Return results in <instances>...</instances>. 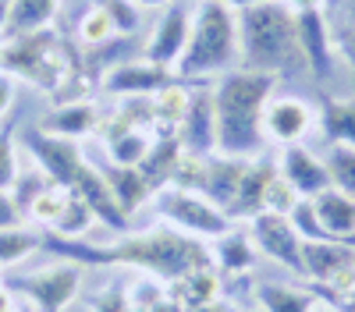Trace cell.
<instances>
[{"label":"cell","instance_id":"6da1fadb","mask_svg":"<svg viewBox=\"0 0 355 312\" xmlns=\"http://www.w3.org/2000/svg\"><path fill=\"white\" fill-rule=\"evenodd\" d=\"M277 93L274 75L234 68L214 82V113H217V153L234 160H256L266 149L263 107Z\"/></svg>","mask_w":355,"mask_h":312},{"label":"cell","instance_id":"f546056e","mask_svg":"<svg viewBox=\"0 0 355 312\" xmlns=\"http://www.w3.org/2000/svg\"><path fill=\"white\" fill-rule=\"evenodd\" d=\"M327 170H331V185L345 195L355 199V149L348 146H327Z\"/></svg>","mask_w":355,"mask_h":312},{"label":"cell","instance_id":"484cf974","mask_svg":"<svg viewBox=\"0 0 355 312\" xmlns=\"http://www.w3.org/2000/svg\"><path fill=\"white\" fill-rule=\"evenodd\" d=\"M57 4L61 0H11V21L8 33L21 36V33H36V28H46L57 15Z\"/></svg>","mask_w":355,"mask_h":312},{"label":"cell","instance_id":"4fadbf2b","mask_svg":"<svg viewBox=\"0 0 355 312\" xmlns=\"http://www.w3.org/2000/svg\"><path fill=\"white\" fill-rule=\"evenodd\" d=\"M277 170H281V178H284L295 192H299L302 199H316L320 192L331 188L327 160L316 156L313 149H306L302 142H299V146H284V149H281Z\"/></svg>","mask_w":355,"mask_h":312},{"label":"cell","instance_id":"ac0fdd59","mask_svg":"<svg viewBox=\"0 0 355 312\" xmlns=\"http://www.w3.org/2000/svg\"><path fill=\"white\" fill-rule=\"evenodd\" d=\"M96 125H100V113H96L93 103H64V107H57V110L46 113L43 125H40V131H46V135H53V138L78 142V138H85V135H93Z\"/></svg>","mask_w":355,"mask_h":312},{"label":"cell","instance_id":"f35d334b","mask_svg":"<svg viewBox=\"0 0 355 312\" xmlns=\"http://www.w3.org/2000/svg\"><path fill=\"white\" fill-rule=\"evenodd\" d=\"M284 4L299 15V11H320L323 4H327V0H284Z\"/></svg>","mask_w":355,"mask_h":312},{"label":"cell","instance_id":"f1b7e54d","mask_svg":"<svg viewBox=\"0 0 355 312\" xmlns=\"http://www.w3.org/2000/svg\"><path fill=\"white\" fill-rule=\"evenodd\" d=\"M64 203H68V188H61V185H46L36 199H33V206H28V220H36L43 231H50V227L57 223V217H61V210H64Z\"/></svg>","mask_w":355,"mask_h":312},{"label":"cell","instance_id":"603a6c76","mask_svg":"<svg viewBox=\"0 0 355 312\" xmlns=\"http://www.w3.org/2000/svg\"><path fill=\"white\" fill-rule=\"evenodd\" d=\"M171 291L178 295V302L185 305V312L202 309V305H210V302H220V270L214 263L210 266H199L189 277L178 280Z\"/></svg>","mask_w":355,"mask_h":312},{"label":"cell","instance_id":"60d3db41","mask_svg":"<svg viewBox=\"0 0 355 312\" xmlns=\"http://www.w3.org/2000/svg\"><path fill=\"white\" fill-rule=\"evenodd\" d=\"M217 4H227V8H234V11H245V8H252V4H263V0H217Z\"/></svg>","mask_w":355,"mask_h":312},{"label":"cell","instance_id":"52a82bcc","mask_svg":"<svg viewBox=\"0 0 355 312\" xmlns=\"http://www.w3.org/2000/svg\"><path fill=\"white\" fill-rule=\"evenodd\" d=\"M192 36V0H174L157 18L150 39L142 46V61H150L164 71H174Z\"/></svg>","mask_w":355,"mask_h":312},{"label":"cell","instance_id":"2e32d148","mask_svg":"<svg viewBox=\"0 0 355 312\" xmlns=\"http://www.w3.org/2000/svg\"><path fill=\"white\" fill-rule=\"evenodd\" d=\"M313 206H316V217L323 223V231H327L334 241L355 245V199L352 195H345L331 185L327 192H320L313 199Z\"/></svg>","mask_w":355,"mask_h":312},{"label":"cell","instance_id":"8d00e7d4","mask_svg":"<svg viewBox=\"0 0 355 312\" xmlns=\"http://www.w3.org/2000/svg\"><path fill=\"white\" fill-rule=\"evenodd\" d=\"M18 223H25V217H21V210L15 203V195L11 192H0V231L18 227Z\"/></svg>","mask_w":355,"mask_h":312},{"label":"cell","instance_id":"d4e9b609","mask_svg":"<svg viewBox=\"0 0 355 312\" xmlns=\"http://www.w3.org/2000/svg\"><path fill=\"white\" fill-rule=\"evenodd\" d=\"M189 110V89L185 85H164L160 93H153V121H157V135H178Z\"/></svg>","mask_w":355,"mask_h":312},{"label":"cell","instance_id":"f6af8a7d","mask_svg":"<svg viewBox=\"0 0 355 312\" xmlns=\"http://www.w3.org/2000/svg\"><path fill=\"white\" fill-rule=\"evenodd\" d=\"M249 312H259V309H249Z\"/></svg>","mask_w":355,"mask_h":312},{"label":"cell","instance_id":"5b68a950","mask_svg":"<svg viewBox=\"0 0 355 312\" xmlns=\"http://www.w3.org/2000/svg\"><path fill=\"white\" fill-rule=\"evenodd\" d=\"M82 277L85 270L78 263H68V259H53L33 273H21L11 280V291L25 295L40 312H64L78 291H82Z\"/></svg>","mask_w":355,"mask_h":312},{"label":"cell","instance_id":"ffe728a7","mask_svg":"<svg viewBox=\"0 0 355 312\" xmlns=\"http://www.w3.org/2000/svg\"><path fill=\"white\" fill-rule=\"evenodd\" d=\"M323 15H327V25H331L338 61L348 68V78L355 85V0H327Z\"/></svg>","mask_w":355,"mask_h":312},{"label":"cell","instance_id":"8fae6325","mask_svg":"<svg viewBox=\"0 0 355 312\" xmlns=\"http://www.w3.org/2000/svg\"><path fill=\"white\" fill-rule=\"evenodd\" d=\"M295 25H299V43H302V57H306V71L316 82H327L334 75L338 64V50H334V36L327 15L320 11H299L295 15Z\"/></svg>","mask_w":355,"mask_h":312},{"label":"cell","instance_id":"44dd1931","mask_svg":"<svg viewBox=\"0 0 355 312\" xmlns=\"http://www.w3.org/2000/svg\"><path fill=\"white\" fill-rule=\"evenodd\" d=\"M103 178H107V185H110V192L117 199V206L125 210L128 220L139 213L142 203H150V199H153V188H150V181L142 178L139 167H114V163H107Z\"/></svg>","mask_w":355,"mask_h":312},{"label":"cell","instance_id":"8992f818","mask_svg":"<svg viewBox=\"0 0 355 312\" xmlns=\"http://www.w3.org/2000/svg\"><path fill=\"white\" fill-rule=\"evenodd\" d=\"M302 280L309 291L355 288V245H348V241H302Z\"/></svg>","mask_w":355,"mask_h":312},{"label":"cell","instance_id":"7402d4cb","mask_svg":"<svg viewBox=\"0 0 355 312\" xmlns=\"http://www.w3.org/2000/svg\"><path fill=\"white\" fill-rule=\"evenodd\" d=\"M252 298L259 312H313L320 305V298L309 288H295V284H281V280L256 284Z\"/></svg>","mask_w":355,"mask_h":312},{"label":"cell","instance_id":"74e56055","mask_svg":"<svg viewBox=\"0 0 355 312\" xmlns=\"http://www.w3.org/2000/svg\"><path fill=\"white\" fill-rule=\"evenodd\" d=\"M11 103H15V82H11V75L0 71V118L8 113Z\"/></svg>","mask_w":355,"mask_h":312},{"label":"cell","instance_id":"7bdbcfd3","mask_svg":"<svg viewBox=\"0 0 355 312\" xmlns=\"http://www.w3.org/2000/svg\"><path fill=\"white\" fill-rule=\"evenodd\" d=\"M313 312H327V309H323V305H316V309H313Z\"/></svg>","mask_w":355,"mask_h":312},{"label":"cell","instance_id":"ab89813d","mask_svg":"<svg viewBox=\"0 0 355 312\" xmlns=\"http://www.w3.org/2000/svg\"><path fill=\"white\" fill-rule=\"evenodd\" d=\"M0 312H15V305H11V288H8V284H0Z\"/></svg>","mask_w":355,"mask_h":312},{"label":"cell","instance_id":"5bb4252c","mask_svg":"<svg viewBox=\"0 0 355 312\" xmlns=\"http://www.w3.org/2000/svg\"><path fill=\"white\" fill-rule=\"evenodd\" d=\"M171 82H178V78H174L171 71H164V68L150 64V61L117 64V68H110V71H107V78H103L107 93L125 96V100H132V96H153V93H160L164 85H171Z\"/></svg>","mask_w":355,"mask_h":312},{"label":"cell","instance_id":"d590c367","mask_svg":"<svg viewBox=\"0 0 355 312\" xmlns=\"http://www.w3.org/2000/svg\"><path fill=\"white\" fill-rule=\"evenodd\" d=\"M327 312H355V288L345 291H313Z\"/></svg>","mask_w":355,"mask_h":312},{"label":"cell","instance_id":"30bf717a","mask_svg":"<svg viewBox=\"0 0 355 312\" xmlns=\"http://www.w3.org/2000/svg\"><path fill=\"white\" fill-rule=\"evenodd\" d=\"M185 153L196 156H214L217 153V113H214V85L199 82L196 89H189V110L185 121L178 128Z\"/></svg>","mask_w":355,"mask_h":312},{"label":"cell","instance_id":"9a60e30c","mask_svg":"<svg viewBox=\"0 0 355 312\" xmlns=\"http://www.w3.org/2000/svg\"><path fill=\"white\" fill-rule=\"evenodd\" d=\"M210 255H214V266L224 277H242V273H249L259 263V248H256L245 223H234L227 235L210 241Z\"/></svg>","mask_w":355,"mask_h":312},{"label":"cell","instance_id":"7a4b0ae2","mask_svg":"<svg viewBox=\"0 0 355 312\" xmlns=\"http://www.w3.org/2000/svg\"><path fill=\"white\" fill-rule=\"evenodd\" d=\"M239 50H242L239 68L274 75L277 82L306 71L295 11L284 0H263V4L239 11Z\"/></svg>","mask_w":355,"mask_h":312},{"label":"cell","instance_id":"ba28073f","mask_svg":"<svg viewBox=\"0 0 355 312\" xmlns=\"http://www.w3.org/2000/svg\"><path fill=\"white\" fill-rule=\"evenodd\" d=\"M316 128V107L295 93H274L263 107V135L277 146H299Z\"/></svg>","mask_w":355,"mask_h":312},{"label":"cell","instance_id":"e0dca14e","mask_svg":"<svg viewBox=\"0 0 355 312\" xmlns=\"http://www.w3.org/2000/svg\"><path fill=\"white\" fill-rule=\"evenodd\" d=\"M316 128L327 146L355 149V93L323 100V107L316 110Z\"/></svg>","mask_w":355,"mask_h":312},{"label":"cell","instance_id":"b9f144b4","mask_svg":"<svg viewBox=\"0 0 355 312\" xmlns=\"http://www.w3.org/2000/svg\"><path fill=\"white\" fill-rule=\"evenodd\" d=\"M139 8H167V4H174V0H135Z\"/></svg>","mask_w":355,"mask_h":312},{"label":"cell","instance_id":"4316f807","mask_svg":"<svg viewBox=\"0 0 355 312\" xmlns=\"http://www.w3.org/2000/svg\"><path fill=\"white\" fill-rule=\"evenodd\" d=\"M150 146H153V138L142 128H125L114 138H107V160L114 167H139L146 160V153H150Z\"/></svg>","mask_w":355,"mask_h":312},{"label":"cell","instance_id":"ee69618b","mask_svg":"<svg viewBox=\"0 0 355 312\" xmlns=\"http://www.w3.org/2000/svg\"><path fill=\"white\" fill-rule=\"evenodd\" d=\"M0 57H4V46H0Z\"/></svg>","mask_w":355,"mask_h":312},{"label":"cell","instance_id":"9c48e42d","mask_svg":"<svg viewBox=\"0 0 355 312\" xmlns=\"http://www.w3.org/2000/svg\"><path fill=\"white\" fill-rule=\"evenodd\" d=\"M245 227H249V235H252L263 259H270V263H277V266L302 277V238H299V231L291 227V220L284 213L263 210Z\"/></svg>","mask_w":355,"mask_h":312},{"label":"cell","instance_id":"d6986e66","mask_svg":"<svg viewBox=\"0 0 355 312\" xmlns=\"http://www.w3.org/2000/svg\"><path fill=\"white\" fill-rule=\"evenodd\" d=\"M182 156H185V146H182V138H178V135H157L153 138L150 153H146V160L139 163L142 178L150 181L153 195L174 181V170H178V163H182Z\"/></svg>","mask_w":355,"mask_h":312},{"label":"cell","instance_id":"83f0119b","mask_svg":"<svg viewBox=\"0 0 355 312\" xmlns=\"http://www.w3.org/2000/svg\"><path fill=\"white\" fill-rule=\"evenodd\" d=\"M93 227H100L96 217H93V210H89L78 195L68 192V203H64L61 217H57V223L50 227V231L61 235V238H89V231H93Z\"/></svg>","mask_w":355,"mask_h":312},{"label":"cell","instance_id":"e575fe53","mask_svg":"<svg viewBox=\"0 0 355 312\" xmlns=\"http://www.w3.org/2000/svg\"><path fill=\"white\" fill-rule=\"evenodd\" d=\"M132 309V288L125 284H110L107 291L93 298V312H128Z\"/></svg>","mask_w":355,"mask_h":312},{"label":"cell","instance_id":"4dcf8cb0","mask_svg":"<svg viewBox=\"0 0 355 312\" xmlns=\"http://www.w3.org/2000/svg\"><path fill=\"white\" fill-rule=\"evenodd\" d=\"M288 220H291L295 231H299L302 241H334L327 231H323V223H320V217H316L313 199H299V203H295V210L288 213Z\"/></svg>","mask_w":355,"mask_h":312},{"label":"cell","instance_id":"cb8c5ba5","mask_svg":"<svg viewBox=\"0 0 355 312\" xmlns=\"http://www.w3.org/2000/svg\"><path fill=\"white\" fill-rule=\"evenodd\" d=\"M36 252H43V231H36V227L18 223V227L0 231V270L21 266L25 259H33Z\"/></svg>","mask_w":355,"mask_h":312},{"label":"cell","instance_id":"277c9868","mask_svg":"<svg viewBox=\"0 0 355 312\" xmlns=\"http://www.w3.org/2000/svg\"><path fill=\"white\" fill-rule=\"evenodd\" d=\"M153 213L160 223L174 227V231H182L189 238H199V241H217L220 235L231 231V220L227 213L210 203L202 192H189V188H178V185H167L153 195Z\"/></svg>","mask_w":355,"mask_h":312},{"label":"cell","instance_id":"7c38bea8","mask_svg":"<svg viewBox=\"0 0 355 312\" xmlns=\"http://www.w3.org/2000/svg\"><path fill=\"white\" fill-rule=\"evenodd\" d=\"M25 146H28V153H33V160L40 163L43 174H46L53 185H61V188L71 185L75 170L85 163V153H82L78 142L53 138V135H46V131H40V128L25 135Z\"/></svg>","mask_w":355,"mask_h":312},{"label":"cell","instance_id":"836d02e7","mask_svg":"<svg viewBox=\"0 0 355 312\" xmlns=\"http://www.w3.org/2000/svg\"><path fill=\"white\" fill-rule=\"evenodd\" d=\"M18 181V156L11 131H0V192H11Z\"/></svg>","mask_w":355,"mask_h":312},{"label":"cell","instance_id":"3957f363","mask_svg":"<svg viewBox=\"0 0 355 312\" xmlns=\"http://www.w3.org/2000/svg\"><path fill=\"white\" fill-rule=\"evenodd\" d=\"M242 64L239 50V11L217 0H192V36L174 68L182 82H217Z\"/></svg>","mask_w":355,"mask_h":312},{"label":"cell","instance_id":"d6a6232c","mask_svg":"<svg viewBox=\"0 0 355 312\" xmlns=\"http://www.w3.org/2000/svg\"><path fill=\"white\" fill-rule=\"evenodd\" d=\"M96 8L107 11V18L117 28V36H128V33H135V28H139V11L142 8L135 4V0H96Z\"/></svg>","mask_w":355,"mask_h":312},{"label":"cell","instance_id":"1f68e13d","mask_svg":"<svg viewBox=\"0 0 355 312\" xmlns=\"http://www.w3.org/2000/svg\"><path fill=\"white\" fill-rule=\"evenodd\" d=\"M78 36H82V43H89V46H103V43H110V39L117 36V28H114V21L107 18V11L93 4V8L78 18Z\"/></svg>","mask_w":355,"mask_h":312}]
</instances>
